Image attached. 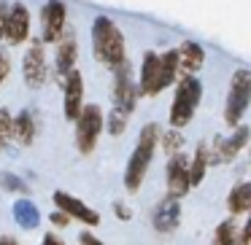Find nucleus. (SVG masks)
Listing matches in <instances>:
<instances>
[{
    "mask_svg": "<svg viewBox=\"0 0 251 245\" xmlns=\"http://www.w3.org/2000/svg\"><path fill=\"white\" fill-rule=\"evenodd\" d=\"M22 73H25V81H27L30 89L41 87L46 81V54H44V44L35 41L30 46V51L25 54V62H22Z\"/></svg>",
    "mask_w": 251,
    "mask_h": 245,
    "instance_id": "obj_10",
    "label": "nucleus"
},
{
    "mask_svg": "<svg viewBox=\"0 0 251 245\" xmlns=\"http://www.w3.org/2000/svg\"><path fill=\"white\" fill-rule=\"evenodd\" d=\"M54 205L60 207V213H65L68 218H76V221L87 223V226H98L100 223V213L92 210V207H87L81 200H76V197H71L68 191H54Z\"/></svg>",
    "mask_w": 251,
    "mask_h": 245,
    "instance_id": "obj_7",
    "label": "nucleus"
},
{
    "mask_svg": "<svg viewBox=\"0 0 251 245\" xmlns=\"http://www.w3.org/2000/svg\"><path fill=\"white\" fill-rule=\"evenodd\" d=\"M11 140L22 143V146H30L35 140V124L27 111H22L17 119H11Z\"/></svg>",
    "mask_w": 251,
    "mask_h": 245,
    "instance_id": "obj_18",
    "label": "nucleus"
},
{
    "mask_svg": "<svg viewBox=\"0 0 251 245\" xmlns=\"http://www.w3.org/2000/svg\"><path fill=\"white\" fill-rule=\"evenodd\" d=\"M0 189H6V191H11V194H27V183H25L19 175H14V173H0Z\"/></svg>",
    "mask_w": 251,
    "mask_h": 245,
    "instance_id": "obj_24",
    "label": "nucleus"
},
{
    "mask_svg": "<svg viewBox=\"0 0 251 245\" xmlns=\"http://www.w3.org/2000/svg\"><path fill=\"white\" fill-rule=\"evenodd\" d=\"M92 46L95 57L103 65H122L125 62V38L119 27L108 17H98L92 24Z\"/></svg>",
    "mask_w": 251,
    "mask_h": 245,
    "instance_id": "obj_2",
    "label": "nucleus"
},
{
    "mask_svg": "<svg viewBox=\"0 0 251 245\" xmlns=\"http://www.w3.org/2000/svg\"><path fill=\"white\" fill-rule=\"evenodd\" d=\"M227 207L232 216H240L251 207V183H238L232 191H229V200H227Z\"/></svg>",
    "mask_w": 251,
    "mask_h": 245,
    "instance_id": "obj_20",
    "label": "nucleus"
},
{
    "mask_svg": "<svg viewBox=\"0 0 251 245\" xmlns=\"http://www.w3.org/2000/svg\"><path fill=\"white\" fill-rule=\"evenodd\" d=\"M238 245H251V223L243 226V232H240V237H238Z\"/></svg>",
    "mask_w": 251,
    "mask_h": 245,
    "instance_id": "obj_31",
    "label": "nucleus"
},
{
    "mask_svg": "<svg viewBox=\"0 0 251 245\" xmlns=\"http://www.w3.org/2000/svg\"><path fill=\"white\" fill-rule=\"evenodd\" d=\"M103 132V111L98 105H81L76 116V146L81 154H92Z\"/></svg>",
    "mask_w": 251,
    "mask_h": 245,
    "instance_id": "obj_4",
    "label": "nucleus"
},
{
    "mask_svg": "<svg viewBox=\"0 0 251 245\" xmlns=\"http://www.w3.org/2000/svg\"><path fill=\"white\" fill-rule=\"evenodd\" d=\"M127 119H130V113H125V111H111V119H108V132L111 135H122L127 127Z\"/></svg>",
    "mask_w": 251,
    "mask_h": 245,
    "instance_id": "obj_26",
    "label": "nucleus"
},
{
    "mask_svg": "<svg viewBox=\"0 0 251 245\" xmlns=\"http://www.w3.org/2000/svg\"><path fill=\"white\" fill-rule=\"evenodd\" d=\"M41 24H44V41L46 44H57L65 30V3L62 0H49L41 14Z\"/></svg>",
    "mask_w": 251,
    "mask_h": 245,
    "instance_id": "obj_9",
    "label": "nucleus"
},
{
    "mask_svg": "<svg viewBox=\"0 0 251 245\" xmlns=\"http://www.w3.org/2000/svg\"><path fill=\"white\" fill-rule=\"evenodd\" d=\"M78 240H81V245H103V243H100L98 237H95V234H89V232H84V234H81V237H78Z\"/></svg>",
    "mask_w": 251,
    "mask_h": 245,
    "instance_id": "obj_32",
    "label": "nucleus"
},
{
    "mask_svg": "<svg viewBox=\"0 0 251 245\" xmlns=\"http://www.w3.org/2000/svg\"><path fill=\"white\" fill-rule=\"evenodd\" d=\"M30 35V14L22 3H14V8L6 14V27H3V38L8 44H22Z\"/></svg>",
    "mask_w": 251,
    "mask_h": 245,
    "instance_id": "obj_11",
    "label": "nucleus"
},
{
    "mask_svg": "<svg viewBox=\"0 0 251 245\" xmlns=\"http://www.w3.org/2000/svg\"><path fill=\"white\" fill-rule=\"evenodd\" d=\"M162 137V148H165V154H178V148L184 146V137L178 135V130H170V132H165V135H159Z\"/></svg>",
    "mask_w": 251,
    "mask_h": 245,
    "instance_id": "obj_25",
    "label": "nucleus"
},
{
    "mask_svg": "<svg viewBox=\"0 0 251 245\" xmlns=\"http://www.w3.org/2000/svg\"><path fill=\"white\" fill-rule=\"evenodd\" d=\"M0 245H19L17 240H11V237H0Z\"/></svg>",
    "mask_w": 251,
    "mask_h": 245,
    "instance_id": "obj_35",
    "label": "nucleus"
},
{
    "mask_svg": "<svg viewBox=\"0 0 251 245\" xmlns=\"http://www.w3.org/2000/svg\"><path fill=\"white\" fill-rule=\"evenodd\" d=\"M114 213H116V218H122V221H130L132 218V210L125 205V202H114Z\"/></svg>",
    "mask_w": 251,
    "mask_h": 245,
    "instance_id": "obj_28",
    "label": "nucleus"
},
{
    "mask_svg": "<svg viewBox=\"0 0 251 245\" xmlns=\"http://www.w3.org/2000/svg\"><path fill=\"white\" fill-rule=\"evenodd\" d=\"M8 73H11V62H8V57L0 51V84L8 78Z\"/></svg>",
    "mask_w": 251,
    "mask_h": 245,
    "instance_id": "obj_29",
    "label": "nucleus"
},
{
    "mask_svg": "<svg viewBox=\"0 0 251 245\" xmlns=\"http://www.w3.org/2000/svg\"><path fill=\"white\" fill-rule=\"evenodd\" d=\"M157 67H159V57L154 51H149L143 57V67H141V87H138V94H149L154 97L157 92Z\"/></svg>",
    "mask_w": 251,
    "mask_h": 245,
    "instance_id": "obj_16",
    "label": "nucleus"
},
{
    "mask_svg": "<svg viewBox=\"0 0 251 245\" xmlns=\"http://www.w3.org/2000/svg\"><path fill=\"white\" fill-rule=\"evenodd\" d=\"M11 140V113L6 108H0V151Z\"/></svg>",
    "mask_w": 251,
    "mask_h": 245,
    "instance_id": "obj_27",
    "label": "nucleus"
},
{
    "mask_svg": "<svg viewBox=\"0 0 251 245\" xmlns=\"http://www.w3.org/2000/svg\"><path fill=\"white\" fill-rule=\"evenodd\" d=\"M49 221L54 223V226H68V223H71V218H68L65 213H51V216H49Z\"/></svg>",
    "mask_w": 251,
    "mask_h": 245,
    "instance_id": "obj_30",
    "label": "nucleus"
},
{
    "mask_svg": "<svg viewBox=\"0 0 251 245\" xmlns=\"http://www.w3.org/2000/svg\"><path fill=\"white\" fill-rule=\"evenodd\" d=\"M211 245H238V234H235V221H222L213 232Z\"/></svg>",
    "mask_w": 251,
    "mask_h": 245,
    "instance_id": "obj_23",
    "label": "nucleus"
},
{
    "mask_svg": "<svg viewBox=\"0 0 251 245\" xmlns=\"http://www.w3.org/2000/svg\"><path fill=\"white\" fill-rule=\"evenodd\" d=\"M208 156H211L208 146H205V143H200V146H197V151H195V162L189 164V183L192 186L202 183V178H205V167H208V162H211Z\"/></svg>",
    "mask_w": 251,
    "mask_h": 245,
    "instance_id": "obj_21",
    "label": "nucleus"
},
{
    "mask_svg": "<svg viewBox=\"0 0 251 245\" xmlns=\"http://www.w3.org/2000/svg\"><path fill=\"white\" fill-rule=\"evenodd\" d=\"M176 78V51L159 57V67H157V92H162L168 84H173Z\"/></svg>",
    "mask_w": 251,
    "mask_h": 245,
    "instance_id": "obj_22",
    "label": "nucleus"
},
{
    "mask_svg": "<svg viewBox=\"0 0 251 245\" xmlns=\"http://www.w3.org/2000/svg\"><path fill=\"white\" fill-rule=\"evenodd\" d=\"M192 189L189 183V162L184 154H173L168 162V197L178 202L181 197H186V191Z\"/></svg>",
    "mask_w": 251,
    "mask_h": 245,
    "instance_id": "obj_6",
    "label": "nucleus"
},
{
    "mask_svg": "<svg viewBox=\"0 0 251 245\" xmlns=\"http://www.w3.org/2000/svg\"><path fill=\"white\" fill-rule=\"evenodd\" d=\"M159 140V127L157 124H146L141 130V137H138V146L132 151L130 162H127V170H125V186L130 191H138L143 183V175H146L149 164H151V156H154V146Z\"/></svg>",
    "mask_w": 251,
    "mask_h": 245,
    "instance_id": "obj_1",
    "label": "nucleus"
},
{
    "mask_svg": "<svg viewBox=\"0 0 251 245\" xmlns=\"http://www.w3.org/2000/svg\"><path fill=\"white\" fill-rule=\"evenodd\" d=\"M44 245H62V240H57L54 234H46V237H44Z\"/></svg>",
    "mask_w": 251,
    "mask_h": 245,
    "instance_id": "obj_34",
    "label": "nucleus"
},
{
    "mask_svg": "<svg viewBox=\"0 0 251 245\" xmlns=\"http://www.w3.org/2000/svg\"><path fill=\"white\" fill-rule=\"evenodd\" d=\"M251 100V76L249 70H235L232 84H229V97H227V111H224V119L229 127H235L240 121V116L246 113Z\"/></svg>",
    "mask_w": 251,
    "mask_h": 245,
    "instance_id": "obj_5",
    "label": "nucleus"
},
{
    "mask_svg": "<svg viewBox=\"0 0 251 245\" xmlns=\"http://www.w3.org/2000/svg\"><path fill=\"white\" fill-rule=\"evenodd\" d=\"M14 221L22 229H35L41 223V210L30 200H17L14 202Z\"/></svg>",
    "mask_w": 251,
    "mask_h": 245,
    "instance_id": "obj_17",
    "label": "nucleus"
},
{
    "mask_svg": "<svg viewBox=\"0 0 251 245\" xmlns=\"http://www.w3.org/2000/svg\"><path fill=\"white\" fill-rule=\"evenodd\" d=\"M135 97H138V87L132 84V78H130V67H127V62H122V65H116V81H114L116 111L130 113V111L135 108Z\"/></svg>",
    "mask_w": 251,
    "mask_h": 245,
    "instance_id": "obj_8",
    "label": "nucleus"
},
{
    "mask_svg": "<svg viewBox=\"0 0 251 245\" xmlns=\"http://www.w3.org/2000/svg\"><path fill=\"white\" fill-rule=\"evenodd\" d=\"M151 221H154V229L157 232H173L176 226H178V221H181V205L176 200H162L157 207H154V213H151Z\"/></svg>",
    "mask_w": 251,
    "mask_h": 245,
    "instance_id": "obj_15",
    "label": "nucleus"
},
{
    "mask_svg": "<svg viewBox=\"0 0 251 245\" xmlns=\"http://www.w3.org/2000/svg\"><path fill=\"white\" fill-rule=\"evenodd\" d=\"M200 94H202V84L195 76L181 78L178 92H176V100H173V108H170V124H173V130H181V127H186L192 121L195 108L200 103Z\"/></svg>",
    "mask_w": 251,
    "mask_h": 245,
    "instance_id": "obj_3",
    "label": "nucleus"
},
{
    "mask_svg": "<svg viewBox=\"0 0 251 245\" xmlns=\"http://www.w3.org/2000/svg\"><path fill=\"white\" fill-rule=\"evenodd\" d=\"M246 143H249V127H238V132H235V135L219 137L216 146H213V151H211L213 162H232V159L243 151Z\"/></svg>",
    "mask_w": 251,
    "mask_h": 245,
    "instance_id": "obj_13",
    "label": "nucleus"
},
{
    "mask_svg": "<svg viewBox=\"0 0 251 245\" xmlns=\"http://www.w3.org/2000/svg\"><path fill=\"white\" fill-rule=\"evenodd\" d=\"M73 65H76V44L73 38H68L57 46V78H65L73 70Z\"/></svg>",
    "mask_w": 251,
    "mask_h": 245,
    "instance_id": "obj_19",
    "label": "nucleus"
},
{
    "mask_svg": "<svg viewBox=\"0 0 251 245\" xmlns=\"http://www.w3.org/2000/svg\"><path fill=\"white\" fill-rule=\"evenodd\" d=\"M3 27H6V0H0V38H3Z\"/></svg>",
    "mask_w": 251,
    "mask_h": 245,
    "instance_id": "obj_33",
    "label": "nucleus"
},
{
    "mask_svg": "<svg viewBox=\"0 0 251 245\" xmlns=\"http://www.w3.org/2000/svg\"><path fill=\"white\" fill-rule=\"evenodd\" d=\"M81 100H84V78L78 70H71L65 76V116L71 121H76V116L81 113Z\"/></svg>",
    "mask_w": 251,
    "mask_h": 245,
    "instance_id": "obj_14",
    "label": "nucleus"
},
{
    "mask_svg": "<svg viewBox=\"0 0 251 245\" xmlns=\"http://www.w3.org/2000/svg\"><path fill=\"white\" fill-rule=\"evenodd\" d=\"M202 60H205V51L195 44V41H184L176 51V76L181 73L184 76H195L197 70L202 67Z\"/></svg>",
    "mask_w": 251,
    "mask_h": 245,
    "instance_id": "obj_12",
    "label": "nucleus"
}]
</instances>
